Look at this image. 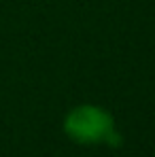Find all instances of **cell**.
<instances>
[{
	"label": "cell",
	"mask_w": 155,
	"mask_h": 157,
	"mask_svg": "<svg viewBox=\"0 0 155 157\" xmlns=\"http://www.w3.org/2000/svg\"><path fill=\"white\" fill-rule=\"evenodd\" d=\"M64 132L70 140L79 144H98V142L117 144L119 142L113 115L94 104H81L72 108L64 119Z\"/></svg>",
	"instance_id": "obj_1"
}]
</instances>
